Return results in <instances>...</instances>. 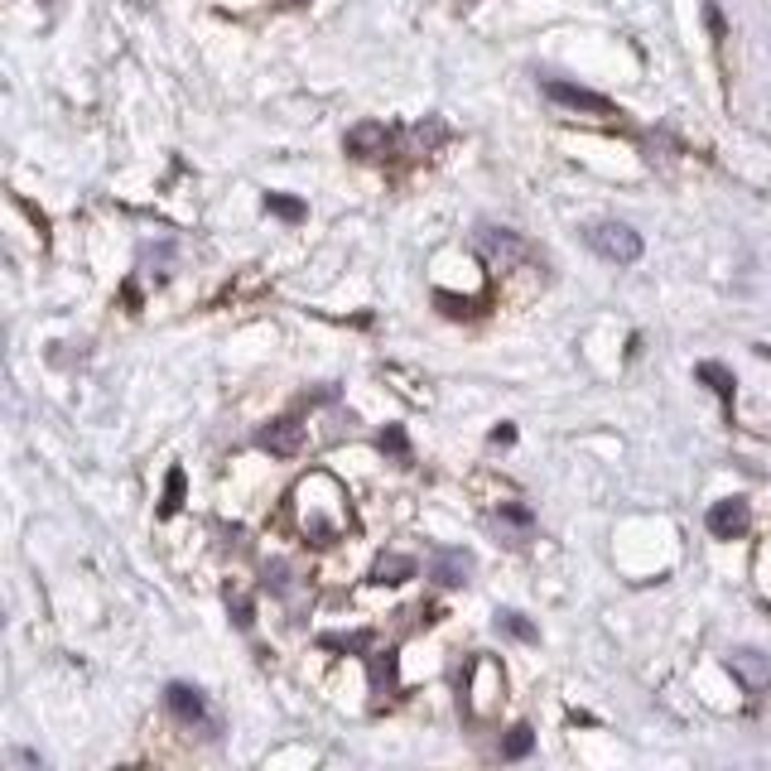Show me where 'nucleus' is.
Here are the masks:
<instances>
[{"label":"nucleus","mask_w":771,"mask_h":771,"mask_svg":"<svg viewBox=\"0 0 771 771\" xmlns=\"http://www.w3.org/2000/svg\"><path fill=\"white\" fill-rule=\"evenodd\" d=\"M588 246L598 251L603 261H617V265H631L641 256V236L631 232L627 222H593L588 227Z\"/></svg>","instance_id":"nucleus-1"},{"label":"nucleus","mask_w":771,"mask_h":771,"mask_svg":"<svg viewBox=\"0 0 771 771\" xmlns=\"http://www.w3.org/2000/svg\"><path fill=\"white\" fill-rule=\"evenodd\" d=\"M429 579L444 584V588H463L467 579H473V554L459 550V546L434 550V554H429Z\"/></svg>","instance_id":"nucleus-2"},{"label":"nucleus","mask_w":771,"mask_h":771,"mask_svg":"<svg viewBox=\"0 0 771 771\" xmlns=\"http://www.w3.org/2000/svg\"><path fill=\"white\" fill-rule=\"evenodd\" d=\"M748 502L742 497H724V502H714L709 507V536L718 540H738V536H748Z\"/></svg>","instance_id":"nucleus-3"},{"label":"nucleus","mask_w":771,"mask_h":771,"mask_svg":"<svg viewBox=\"0 0 771 771\" xmlns=\"http://www.w3.org/2000/svg\"><path fill=\"white\" fill-rule=\"evenodd\" d=\"M546 97H550V102H560V107H574V111H598V117H613L608 97L588 92V87H574V82H560V78L546 82Z\"/></svg>","instance_id":"nucleus-4"},{"label":"nucleus","mask_w":771,"mask_h":771,"mask_svg":"<svg viewBox=\"0 0 771 771\" xmlns=\"http://www.w3.org/2000/svg\"><path fill=\"white\" fill-rule=\"evenodd\" d=\"M256 444L265 449V453H280V459H289V453H299L305 449V425L299 420H275V425H265L261 434H256Z\"/></svg>","instance_id":"nucleus-5"},{"label":"nucleus","mask_w":771,"mask_h":771,"mask_svg":"<svg viewBox=\"0 0 771 771\" xmlns=\"http://www.w3.org/2000/svg\"><path fill=\"white\" fill-rule=\"evenodd\" d=\"M386 145H390V131L382 121H362V125H352V131H348V155H357V159L386 155Z\"/></svg>","instance_id":"nucleus-6"},{"label":"nucleus","mask_w":771,"mask_h":771,"mask_svg":"<svg viewBox=\"0 0 771 771\" xmlns=\"http://www.w3.org/2000/svg\"><path fill=\"white\" fill-rule=\"evenodd\" d=\"M728 670L742 680V685H748V694H762L771 685V665H767V656H757V651H733L728 656Z\"/></svg>","instance_id":"nucleus-7"},{"label":"nucleus","mask_w":771,"mask_h":771,"mask_svg":"<svg viewBox=\"0 0 771 771\" xmlns=\"http://www.w3.org/2000/svg\"><path fill=\"white\" fill-rule=\"evenodd\" d=\"M477 246H483L492 261H502V265L526 261V242L516 232H502V227H483V232H477Z\"/></svg>","instance_id":"nucleus-8"},{"label":"nucleus","mask_w":771,"mask_h":771,"mask_svg":"<svg viewBox=\"0 0 771 771\" xmlns=\"http://www.w3.org/2000/svg\"><path fill=\"white\" fill-rule=\"evenodd\" d=\"M164 704H169V714L179 718V724H203V718H208V704H203V694H198L194 685H169V690H164Z\"/></svg>","instance_id":"nucleus-9"},{"label":"nucleus","mask_w":771,"mask_h":771,"mask_svg":"<svg viewBox=\"0 0 771 771\" xmlns=\"http://www.w3.org/2000/svg\"><path fill=\"white\" fill-rule=\"evenodd\" d=\"M372 579L376 584H406V579H415V560L410 554H382L372 564Z\"/></svg>","instance_id":"nucleus-10"},{"label":"nucleus","mask_w":771,"mask_h":771,"mask_svg":"<svg viewBox=\"0 0 771 771\" xmlns=\"http://www.w3.org/2000/svg\"><path fill=\"white\" fill-rule=\"evenodd\" d=\"M694 376H700V382H709V386L718 390V400H724V406H733V390H738V386H733V372H728V366L700 362V372H694Z\"/></svg>","instance_id":"nucleus-11"},{"label":"nucleus","mask_w":771,"mask_h":771,"mask_svg":"<svg viewBox=\"0 0 771 771\" xmlns=\"http://www.w3.org/2000/svg\"><path fill=\"white\" fill-rule=\"evenodd\" d=\"M372 690H376V694H390V690H396V651H376V656H372Z\"/></svg>","instance_id":"nucleus-12"},{"label":"nucleus","mask_w":771,"mask_h":771,"mask_svg":"<svg viewBox=\"0 0 771 771\" xmlns=\"http://www.w3.org/2000/svg\"><path fill=\"white\" fill-rule=\"evenodd\" d=\"M184 467H169V477H164V502H159V516H174L184 507Z\"/></svg>","instance_id":"nucleus-13"},{"label":"nucleus","mask_w":771,"mask_h":771,"mask_svg":"<svg viewBox=\"0 0 771 771\" xmlns=\"http://www.w3.org/2000/svg\"><path fill=\"white\" fill-rule=\"evenodd\" d=\"M265 212H275L280 222H305V203L289 194H265Z\"/></svg>","instance_id":"nucleus-14"},{"label":"nucleus","mask_w":771,"mask_h":771,"mask_svg":"<svg viewBox=\"0 0 771 771\" xmlns=\"http://www.w3.org/2000/svg\"><path fill=\"white\" fill-rule=\"evenodd\" d=\"M530 748H536V733H530L526 724H516V728L507 733V742H502V757H507V762H521Z\"/></svg>","instance_id":"nucleus-15"},{"label":"nucleus","mask_w":771,"mask_h":771,"mask_svg":"<svg viewBox=\"0 0 771 771\" xmlns=\"http://www.w3.org/2000/svg\"><path fill=\"white\" fill-rule=\"evenodd\" d=\"M530 521H536V516H530L526 507H502V516H497V530H507V536L526 540V536H530Z\"/></svg>","instance_id":"nucleus-16"},{"label":"nucleus","mask_w":771,"mask_h":771,"mask_svg":"<svg viewBox=\"0 0 771 771\" xmlns=\"http://www.w3.org/2000/svg\"><path fill=\"white\" fill-rule=\"evenodd\" d=\"M376 444H382V453H390V459L410 463V444H406V429H400V425H386V429H382V439H376Z\"/></svg>","instance_id":"nucleus-17"},{"label":"nucleus","mask_w":771,"mask_h":771,"mask_svg":"<svg viewBox=\"0 0 771 771\" xmlns=\"http://www.w3.org/2000/svg\"><path fill=\"white\" fill-rule=\"evenodd\" d=\"M265 588H275V593H295V564H285V560L265 564Z\"/></svg>","instance_id":"nucleus-18"},{"label":"nucleus","mask_w":771,"mask_h":771,"mask_svg":"<svg viewBox=\"0 0 771 771\" xmlns=\"http://www.w3.org/2000/svg\"><path fill=\"white\" fill-rule=\"evenodd\" d=\"M227 608H232V623H236V627L251 631V623H256V608H251L246 593H232V588H227Z\"/></svg>","instance_id":"nucleus-19"},{"label":"nucleus","mask_w":771,"mask_h":771,"mask_svg":"<svg viewBox=\"0 0 771 771\" xmlns=\"http://www.w3.org/2000/svg\"><path fill=\"white\" fill-rule=\"evenodd\" d=\"M497 627H502V631H511L516 641H536V637H540V631L530 627V623H526L521 613H497Z\"/></svg>","instance_id":"nucleus-20"},{"label":"nucleus","mask_w":771,"mask_h":771,"mask_svg":"<svg viewBox=\"0 0 771 771\" xmlns=\"http://www.w3.org/2000/svg\"><path fill=\"white\" fill-rule=\"evenodd\" d=\"M323 647L328 651H366V647H372V637H366V631H352V637H333V631H328Z\"/></svg>","instance_id":"nucleus-21"},{"label":"nucleus","mask_w":771,"mask_h":771,"mask_svg":"<svg viewBox=\"0 0 771 771\" xmlns=\"http://www.w3.org/2000/svg\"><path fill=\"white\" fill-rule=\"evenodd\" d=\"M516 439V429L511 425H502V429H492V444H511Z\"/></svg>","instance_id":"nucleus-22"}]
</instances>
